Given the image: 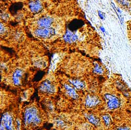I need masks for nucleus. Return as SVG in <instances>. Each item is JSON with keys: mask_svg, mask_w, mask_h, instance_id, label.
Segmentation results:
<instances>
[{"mask_svg": "<svg viewBox=\"0 0 131 130\" xmlns=\"http://www.w3.org/2000/svg\"><path fill=\"white\" fill-rule=\"evenodd\" d=\"M42 121V117L38 108L34 105L27 107L24 113V125L29 128L39 126Z\"/></svg>", "mask_w": 131, "mask_h": 130, "instance_id": "f257e3e1", "label": "nucleus"}, {"mask_svg": "<svg viewBox=\"0 0 131 130\" xmlns=\"http://www.w3.org/2000/svg\"><path fill=\"white\" fill-rule=\"evenodd\" d=\"M0 130H16V120L12 113L6 112L2 116Z\"/></svg>", "mask_w": 131, "mask_h": 130, "instance_id": "f03ea898", "label": "nucleus"}, {"mask_svg": "<svg viewBox=\"0 0 131 130\" xmlns=\"http://www.w3.org/2000/svg\"><path fill=\"white\" fill-rule=\"evenodd\" d=\"M33 34L37 38L47 39L54 37L56 34V31L53 27L37 28L34 30Z\"/></svg>", "mask_w": 131, "mask_h": 130, "instance_id": "7ed1b4c3", "label": "nucleus"}, {"mask_svg": "<svg viewBox=\"0 0 131 130\" xmlns=\"http://www.w3.org/2000/svg\"><path fill=\"white\" fill-rule=\"evenodd\" d=\"M104 97L106 101V106L109 110H114L120 107L121 105L120 100L116 95L106 93L104 94Z\"/></svg>", "mask_w": 131, "mask_h": 130, "instance_id": "20e7f679", "label": "nucleus"}, {"mask_svg": "<svg viewBox=\"0 0 131 130\" xmlns=\"http://www.w3.org/2000/svg\"><path fill=\"white\" fill-rule=\"evenodd\" d=\"M39 90L43 94L52 95L56 92V87L51 81L45 80L41 83L39 87Z\"/></svg>", "mask_w": 131, "mask_h": 130, "instance_id": "39448f33", "label": "nucleus"}, {"mask_svg": "<svg viewBox=\"0 0 131 130\" xmlns=\"http://www.w3.org/2000/svg\"><path fill=\"white\" fill-rule=\"evenodd\" d=\"M25 71L23 69L17 68L15 69L12 72L11 76V81L14 86H20L24 79Z\"/></svg>", "mask_w": 131, "mask_h": 130, "instance_id": "423d86ee", "label": "nucleus"}, {"mask_svg": "<svg viewBox=\"0 0 131 130\" xmlns=\"http://www.w3.org/2000/svg\"><path fill=\"white\" fill-rule=\"evenodd\" d=\"M101 102L100 99L96 95L88 94L86 96L84 104L88 108H93L97 106Z\"/></svg>", "mask_w": 131, "mask_h": 130, "instance_id": "0eeeda50", "label": "nucleus"}, {"mask_svg": "<svg viewBox=\"0 0 131 130\" xmlns=\"http://www.w3.org/2000/svg\"><path fill=\"white\" fill-rule=\"evenodd\" d=\"M54 22V19L53 17L49 16H43L39 18L36 22L37 28H49L52 27Z\"/></svg>", "mask_w": 131, "mask_h": 130, "instance_id": "6e6552de", "label": "nucleus"}, {"mask_svg": "<svg viewBox=\"0 0 131 130\" xmlns=\"http://www.w3.org/2000/svg\"><path fill=\"white\" fill-rule=\"evenodd\" d=\"M30 11L33 13H38L41 11L43 6L41 0H31L28 4Z\"/></svg>", "mask_w": 131, "mask_h": 130, "instance_id": "1a4fd4ad", "label": "nucleus"}, {"mask_svg": "<svg viewBox=\"0 0 131 130\" xmlns=\"http://www.w3.org/2000/svg\"><path fill=\"white\" fill-rule=\"evenodd\" d=\"M63 39L66 42L71 44L77 41L78 39V36L75 33L67 29L63 36Z\"/></svg>", "mask_w": 131, "mask_h": 130, "instance_id": "9d476101", "label": "nucleus"}, {"mask_svg": "<svg viewBox=\"0 0 131 130\" xmlns=\"http://www.w3.org/2000/svg\"><path fill=\"white\" fill-rule=\"evenodd\" d=\"M64 88L66 94L69 96L74 99L78 98V94L76 91V89L72 85L65 84L64 85Z\"/></svg>", "mask_w": 131, "mask_h": 130, "instance_id": "9b49d317", "label": "nucleus"}, {"mask_svg": "<svg viewBox=\"0 0 131 130\" xmlns=\"http://www.w3.org/2000/svg\"><path fill=\"white\" fill-rule=\"evenodd\" d=\"M69 83L72 85L75 89L81 90L85 88V83L84 81L78 79H71L69 80Z\"/></svg>", "mask_w": 131, "mask_h": 130, "instance_id": "f8f14e48", "label": "nucleus"}, {"mask_svg": "<svg viewBox=\"0 0 131 130\" xmlns=\"http://www.w3.org/2000/svg\"><path fill=\"white\" fill-rule=\"evenodd\" d=\"M85 117L89 122L91 124L95 126H100L101 124V121L96 116L93 114H86Z\"/></svg>", "mask_w": 131, "mask_h": 130, "instance_id": "ddd939ff", "label": "nucleus"}, {"mask_svg": "<svg viewBox=\"0 0 131 130\" xmlns=\"http://www.w3.org/2000/svg\"><path fill=\"white\" fill-rule=\"evenodd\" d=\"M93 71L95 74H97L98 75H102L104 72V69L103 68V67L101 65H100L98 63L95 62L94 63Z\"/></svg>", "mask_w": 131, "mask_h": 130, "instance_id": "4468645a", "label": "nucleus"}, {"mask_svg": "<svg viewBox=\"0 0 131 130\" xmlns=\"http://www.w3.org/2000/svg\"><path fill=\"white\" fill-rule=\"evenodd\" d=\"M116 84L118 89H119L120 91H121V92L125 96L129 95V93L128 92L126 89L125 88V86L121 82H120V81H116Z\"/></svg>", "mask_w": 131, "mask_h": 130, "instance_id": "2eb2a0df", "label": "nucleus"}, {"mask_svg": "<svg viewBox=\"0 0 131 130\" xmlns=\"http://www.w3.org/2000/svg\"><path fill=\"white\" fill-rule=\"evenodd\" d=\"M34 65L37 67L40 68H43L47 66V62L44 59H40L35 61Z\"/></svg>", "mask_w": 131, "mask_h": 130, "instance_id": "dca6fc26", "label": "nucleus"}, {"mask_svg": "<svg viewBox=\"0 0 131 130\" xmlns=\"http://www.w3.org/2000/svg\"><path fill=\"white\" fill-rule=\"evenodd\" d=\"M103 122L106 126H109L111 124V117L108 114H104L102 116Z\"/></svg>", "mask_w": 131, "mask_h": 130, "instance_id": "f3484780", "label": "nucleus"}, {"mask_svg": "<svg viewBox=\"0 0 131 130\" xmlns=\"http://www.w3.org/2000/svg\"><path fill=\"white\" fill-rule=\"evenodd\" d=\"M10 18V15L8 13H7V12L1 11V18L2 20L7 21L9 20Z\"/></svg>", "mask_w": 131, "mask_h": 130, "instance_id": "a211bd4d", "label": "nucleus"}, {"mask_svg": "<svg viewBox=\"0 0 131 130\" xmlns=\"http://www.w3.org/2000/svg\"><path fill=\"white\" fill-rule=\"evenodd\" d=\"M8 31V28L5 25L4 23L1 22V29H0V33L1 36L4 35L5 34L7 33Z\"/></svg>", "mask_w": 131, "mask_h": 130, "instance_id": "6ab92c4d", "label": "nucleus"}, {"mask_svg": "<svg viewBox=\"0 0 131 130\" xmlns=\"http://www.w3.org/2000/svg\"><path fill=\"white\" fill-rule=\"evenodd\" d=\"M22 33L18 31H16L14 33V35H13V38L15 39V40L16 41H19L20 39H21V38L22 37Z\"/></svg>", "mask_w": 131, "mask_h": 130, "instance_id": "aec40b11", "label": "nucleus"}, {"mask_svg": "<svg viewBox=\"0 0 131 130\" xmlns=\"http://www.w3.org/2000/svg\"><path fill=\"white\" fill-rule=\"evenodd\" d=\"M45 106L47 108V109L48 110V111H52L54 109V106L53 105V103L50 101H47L46 102L45 104Z\"/></svg>", "mask_w": 131, "mask_h": 130, "instance_id": "412c9836", "label": "nucleus"}, {"mask_svg": "<svg viewBox=\"0 0 131 130\" xmlns=\"http://www.w3.org/2000/svg\"><path fill=\"white\" fill-rule=\"evenodd\" d=\"M29 93L30 92L28 91H25L22 93L21 95V99L24 100H26L28 98V97L29 96Z\"/></svg>", "mask_w": 131, "mask_h": 130, "instance_id": "4be33fe9", "label": "nucleus"}, {"mask_svg": "<svg viewBox=\"0 0 131 130\" xmlns=\"http://www.w3.org/2000/svg\"><path fill=\"white\" fill-rule=\"evenodd\" d=\"M98 15L99 16V17L102 19H104V17H105V15L104 14V13H103L102 12H101V11H98Z\"/></svg>", "mask_w": 131, "mask_h": 130, "instance_id": "5701e85b", "label": "nucleus"}, {"mask_svg": "<svg viewBox=\"0 0 131 130\" xmlns=\"http://www.w3.org/2000/svg\"><path fill=\"white\" fill-rule=\"evenodd\" d=\"M116 130H130V128L128 126H125L120 127L117 128Z\"/></svg>", "mask_w": 131, "mask_h": 130, "instance_id": "b1692460", "label": "nucleus"}, {"mask_svg": "<svg viewBox=\"0 0 131 130\" xmlns=\"http://www.w3.org/2000/svg\"><path fill=\"white\" fill-rule=\"evenodd\" d=\"M100 30H101V31L102 32V33H104V32H105V29H104V28L103 27H102V26H101L100 27Z\"/></svg>", "mask_w": 131, "mask_h": 130, "instance_id": "393cba45", "label": "nucleus"}, {"mask_svg": "<svg viewBox=\"0 0 131 130\" xmlns=\"http://www.w3.org/2000/svg\"><path fill=\"white\" fill-rule=\"evenodd\" d=\"M12 1H23V0H12Z\"/></svg>", "mask_w": 131, "mask_h": 130, "instance_id": "a878e982", "label": "nucleus"}]
</instances>
